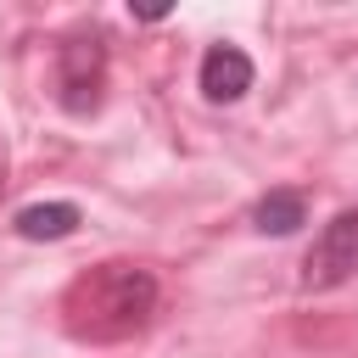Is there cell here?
<instances>
[{"label":"cell","mask_w":358,"mask_h":358,"mask_svg":"<svg viewBox=\"0 0 358 358\" xmlns=\"http://www.w3.org/2000/svg\"><path fill=\"white\" fill-rule=\"evenodd\" d=\"M157 308V280L134 263H101L90 274H78L62 296L67 330L78 341H123L134 330H145Z\"/></svg>","instance_id":"1"},{"label":"cell","mask_w":358,"mask_h":358,"mask_svg":"<svg viewBox=\"0 0 358 358\" xmlns=\"http://www.w3.org/2000/svg\"><path fill=\"white\" fill-rule=\"evenodd\" d=\"M352 268H358V213H336V218L319 229V241H313V252H308V263H302V285H308V291H330V285H341Z\"/></svg>","instance_id":"2"},{"label":"cell","mask_w":358,"mask_h":358,"mask_svg":"<svg viewBox=\"0 0 358 358\" xmlns=\"http://www.w3.org/2000/svg\"><path fill=\"white\" fill-rule=\"evenodd\" d=\"M101 67H106L101 39H73V45L62 50V90H67V106H73V112H90V106H95Z\"/></svg>","instance_id":"3"},{"label":"cell","mask_w":358,"mask_h":358,"mask_svg":"<svg viewBox=\"0 0 358 358\" xmlns=\"http://www.w3.org/2000/svg\"><path fill=\"white\" fill-rule=\"evenodd\" d=\"M252 90V56L235 45H213L201 56V95L207 101H241Z\"/></svg>","instance_id":"4"},{"label":"cell","mask_w":358,"mask_h":358,"mask_svg":"<svg viewBox=\"0 0 358 358\" xmlns=\"http://www.w3.org/2000/svg\"><path fill=\"white\" fill-rule=\"evenodd\" d=\"M78 229V207L73 201H34L17 213V235L22 241H62Z\"/></svg>","instance_id":"5"},{"label":"cell","mask_w":358,"mask_h":358,"mask_svg":"<svg viewBox=\"0 0 358 358\" xmlns=\"http://www.w3.org/2000/svg\"><path fill=\"white\" fill-rule=\"evenodd\" d=\"M252 224H257L263 235H291V229H302V224H308V201H302L296 190H274V196H263V201H257Z\"/></svg>","instance_id":"6"}]
</instances>
